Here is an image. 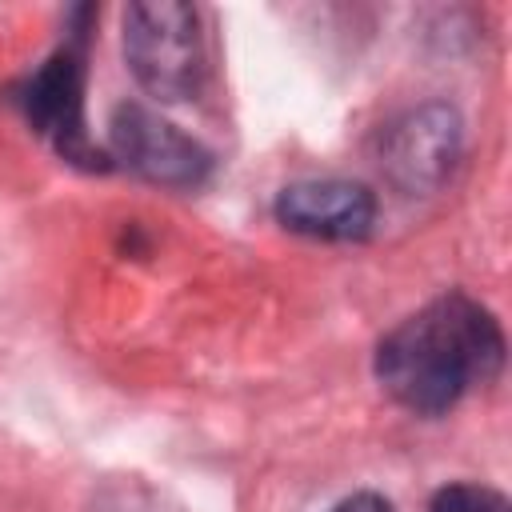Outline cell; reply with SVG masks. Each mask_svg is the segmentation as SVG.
Wrapping results in <instances>:
<instances>
[{"mask_svg": "<svg viewBox=\"0 0 512 512\" xmlns=\"http://www.w3.org/2000/svg\"><path fill=\"white\" fill-rule=\"evenodd\" d=\"M504 364L496 316L464 292H448L400 320L376 348V380L420 416L448 412L472 384H488Z\"/></svg>", "mask_w": 512, "mask_h": 512, "instance_id": "6da1fadb", "label": "cell"}, {"mask_svg": "<svg viewBox=\"0 0 512 512\" xmlns=\"http://www.w3.org/2000/svg\"><path fill=\"white\" fill-rule=\"evenodd\" d=\"M124 60L140 88L164 104L200 92L208 72L200 12L180 0H152L124 8Z\"/></svg>", "mask_w": 512, "mask_h": 512, "instance_id": "7a4b0ae2", "label": "cell"}, {"mask_svg": "<svg viewBox=\"0 0 512 512\" xmlns=\"http://www.w3.org/2000/svg\"><path fill=\"white\" fill-rule=\"evenodd\" d=\"M24 120L52 140V148L80 168H108V156L84 128V52L80 44L56 48L12 96Z\"/></svg>", "mask_w": 512, "mask_h": 512, "instance_id": "3957f363", "label": "cell"}, {"mask_svg": "<svg viewBox=\"0 0 512 512\" xmlns=\"http://www.w3.org/2000/svg\"><path fill=\"white\" fill-rule=\"evenodd\" d=\"M108 136H112L116 160H124L132 172H140L152 184L200 188L212 172L208 148L144 104H120L112 112Z\"/></svg>", "mask_w": 512, "mask_h": 512, "instance_id": "277c9868", "label": "cell"}, {"mask_svg": "<svg viewBox=\"0 0 512 512\" xmlns=\"http://www.w3.org/2000/svg\"><path fill=\"white\" fill-rule=\"evenodd\" d=\"M460 116L448 104H420L388 124L380 140V168L388 180L408 192L424 196L448 180L460 156Z\"/></svg>", "mask_w": 512, "mask_h": 512, "instance_id": "5b68a950", "label": "cell"}, {"mask_svg": "<svg viewBox=\"0 0 512 512\" xmlns=\"http://www.w3.org/2000/svg\"><path fill=\"white\" fill-rule=\"evenodd\" d=\"M276 220L312 240H364L376 224V196L356 180H300L276 196Z\"/></svg>", "mask_w": 512, "mask_h": 512, "instance_id": "8992f818", "label": "cell"}, {"mask_svg": "<svg viewBox=\"0 0 512 512\" xmlns=\"http://www.w3.org/2000/svg\"><path fill=\"white\" fill-rule=\"evenodd\" d=\"M428 512H512V504L488 484H448L432 496Z\"/></svg>", "mask_w": 512, "mask_h": 512, "instance_id": "52a82bcc", "label": "cell"}, {"mask_svg": "<svg viewBox=\"0 0 512 512\" xmlns=\"http://www.w3.org/2000/svg\"><path fill=\"white\" fill-rule=\"evenodd\" d=\"M332 512H392V504L384 496H376V492H356V496L340 500Z\"/></svg>", "mask_w": 512, "mask_h": 512, "instance_id": "ba28073f", "label": "cell"}]
</instances>
